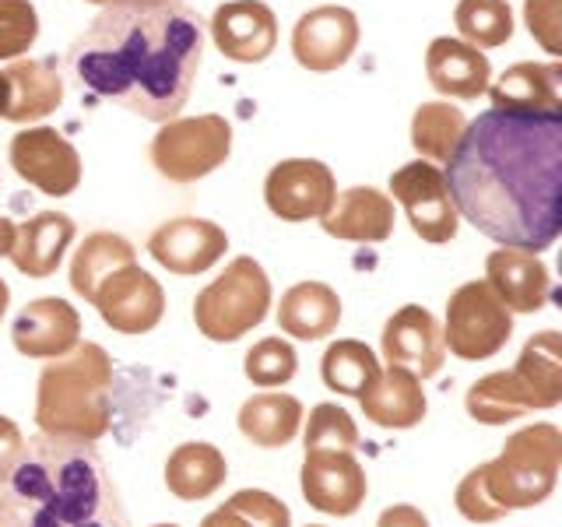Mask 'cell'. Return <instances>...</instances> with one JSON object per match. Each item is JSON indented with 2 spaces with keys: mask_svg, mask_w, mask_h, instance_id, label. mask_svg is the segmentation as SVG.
Returning a JSON list of instances; mask_svg holds the SVG:
<instances>
[{
  "mask_svg": "<svg viewBox=\"0 0 562 527\" xmlns=\"http://www.w3.org/2000/svg\"><path fill=\"white\" fill-rule=\"evenodd\" d=\"M391 201L404 208L415 236L432 246L450 243L457 236V228H461V215L453 208L447 176L436 162H426V158H415V162L394 169Z\"/></svg>",
  "mask_w": 562,
  "mask_h": 527,
  "instance_id": "9",
  "label": "cell"
},
{
  "mask_svg": "<svg viewBox=\"0 0 562 527\" xmlns=\"http://www.w3.org/2000/svg\"><path fill=\"white\" fill-rule=\"evenodd\" d=\"M8 306H11V289H8V281L0 278V321H4V313H8Z\"/></svg>",
  "mask_w": 562,
  "mask_h": 527,
  "instance_id": "44",
  "label": "cell"
},
{
  "mask_svg": "<svg viewBox=\"0 0 562 527\" xmlns=\"http://www.w3.org/2000/svg\"><path fill=\"white\" fill-rule=\"evenodd\" d=\"M299 369V356L292 341L285 338H263L257 341L243 359V373L254 386H263V391H274V386H285Z\"/></svg>",
  "mask_w": 562,
  "mask_h": 527,
  "instance_id": "36",
  "label": "cell"
},
{
  "mask_svg": "<svg viewBox=\"0 0 562 527\" xmlns=\"http://www.w3.org/2000/svg\"><path fill=\"white\" fill-rule=\"evenodd\" d=\"M492 110L503 113H562V67L552 64H514L496 81H488Z\"/></svg>",
  "mask_w": 562,
  "mask_h": 527,
  "instance_id": "22",
  "label": "cell"
},
{
  "mask_svg": "<svg viewBox=\"0 0 562 527\" xmlns=\"http://www.w3.org/2000/svg\"><path fill=\"white\" fill-rule=\"evenodd\" d=\"M453 503H457V514H461L464 520H471V524H496V520H503V517H506L503 509L488 500V492H485V485H482L479 468L468 471L464 479H461V485H457Z\"/></svg>",
  "mask_w": 562,
  "mask_h": 527,
  "instance_id": "40",
  "label": "cell"
},
{
  "mask_svg": "<svg viewBox=\"0 0 562 527\" xmlns=\"http://www.w3.org/2000/svg\"><path fill=\"white\" fill-rule=\"evenodd\" d=\"M271 310V278L254 257H236L193 299V324L207 341H239Z\"/></svg>",
  "mask_w": 562,
  "mask_h": 527,
  "instance_id": "6",
  "label": "cell"
},
{
  "mask_svg": "<svg viewBox=\"0 0 562 527\" xmlns=\"http://www.w3.org/2000/svg\"><path fill=\"white\" fill-rule=\"evenodd\" d=\"M341 324V299L327 281H299L278 303V327L299 341L330 338Z\"/></svg>",
  "mask_w": 562,
  "mask_h": 527,
  "instance_id": "26",
  "label": "cell"
},
{
  "mask_svg": "<svg viewBox=\"0 0 562 527\" xmlns=\"http://www.w3.org/2000/svg\"><path fill=\"white\" fill-rule=\"evenodd\" d=\"M303 444H306V450H356L359 426L351 422V415L341 408V404L324 401V404H316L306 418Z\"/></svg>",
  "mask_w": 562,
  "mask_h": 527,
  "instance_id": "37",
  "label": "cell"
},
{
  "mask_svg": "<svg viewBox=\"0 0 562 527\" xmlns=\"http://www.w3.org/2000/svg\"><path fill=\"white\" fill-rule=\"evenodd\" d=\"M464 127L468 116L453 102H422L412 116V145L426 162H447Z\"/></svg>",
  "mask_w": 562,
  "mask_h": 527,
  "instance_id": "32",
  "label": "cell"
},
{
  "mask_svg": "<svg viewBox=\"0 0 562 527\" xmlns=\"http://www.w3.org/2000/svg\"><path fill=\"white\" fill-rule=\"evenodd\" d=\"M11 169L46 198H67L81 187V155L53 127H25L11 137Z\"/></svg>",
  "mask_w": 562,
  "mask_h": 527,
  "instance_id": "10",
  "label": "cell"
},
{
  "mask_svg": "<svg viewBox=\"0 0 562 527\" xmlns=\"http://www.w3.org/2000/svg\"><path fill=\"white\" fill-rule=\"evenodd\" d=\"M201 527H292V509L263 489H239L211 509Z\"/></svg>",
  "mask_w": 562,
  "mask_h": 527,
  "instance_id": "34",
  "label": "cell"
},
{
  "mask_svg": "<svg viewBox=\"0 0 562 527\" xmlns=\"http://www.w3.org/2000/svg\"><path fill=\"white\" fill-rule=\"evenodd\" d=\"M362 415L376 422L380 429H415L429 415V401L422 391V380L401 366L380 369V377L369 383V391L359 394Z\"/></svg>",
  "mask_w": 562,
  "mask_h": 527,
  "instance_id": "25",
  "label": "cell"
},
{
  "mask_svg": "<svg viewBox=\"0 0 562 527\" xmlns=\"http://www.w3.org/2000/svg\"><path fill=\"white\" fill-rule=\"evenodd\" d=\"M8 78L11 99L4 120L11 123H35L49 113H57L64 105V75L60 64L53 57L43 60H8V67L0 70Z\"/></svg>",
  "mask_w": 562,
  "mask_h": 527,
  "instance_id": "23",
  "label": "cell"
},
{
  "mask_svg": "<svg viewBox=\"0 0 562 527\" xmlns=\"http://www.w3.org/2000/svg\"><path fill=\"white\" fill-rule=\"evenodd\" d=\"M88 4H102V8H110V4H123V0H88Z\"/></svg>",
  "mask_w": 562,
  "mask_h": 527,
  "instance_id": "46",
  "label": "cell"
},
{
  "mask_svg": "<svg viewBox=\"0 0 562 527\" xmlns=\"http://www.w3.org/2000/svg\"><path fill=\"white\" fill-rule=\"evenodd\" d=\"M239 433L260 450H281L303 429V401L292 394H257L243 401Z\"/></svg>",
  "mask_w": 562,
  "mask_h": 527,
  "instance_id": "29",
  "label": "cell"
},
{
  "mask_svg": "<svg viewBox=\"0 0 562 527\" xmlns=\"http://www.w3.org/2000/svg\"><path fill=\"white\" fill-rule=\"evenodd\" d=\"M211 43L236 64H263L278 46V18L263 0H228L211 14Z\"/></svg>",
  "mask_w": 562,
  "mask_h": 527,
  "instance_id": "17",
  "label": "cell"
},
{
  "mask_svg": "<svg viewBox=\"0 0 562 527\" xmlns=\"http://www.w3.org/2000/svg\"><path fill=\"white\" fill-rule=\"evenodd\" d=\"M40 40V14L32 0H0V60H18Z\"/></svg>",
  "mask_w": 562,
  "mask_h": 527,
  "instance_id": "38",
  "label": "cell"
},
{
  "mask_svg": "<svg viewBox=\"0 0 562 527\" xmlns=\"http://www.w3.org/2000/svg\"><path fill=\"white\" fill-rule=\"evenodd\" d=\"M457 215L499 246L541 254L562 233V113L488 110L447 158Z\"/></svg>",
  "mask_w": 562,
  "mask_h": 527,
  "instance_id": "1",
  "label": "cell"
},
{
  "mask_svg": "<svg viewBox=\"0 0 562 527\" xmlns=\"http://www.w3.org/2000/svg\"><path fill=\"white\" fill-rule=\"evenodd\" d=\"M78 225L64 211H40L25 225H18L14 246H11V264L25 278H49L60 268L64 254L75 243Z\"/></svg>",
  "mask_w": 562,
  "mask_h": 527,
  "instance_id": "24",
  "label": "cell"
},
{
  "mask_svg": "<svg viewBox=\"0 0 562 527\" xmlns=\"http://www.w3.org/2000/svg\"><path fill=\"white\" fill-rule=\"evenodd\" d=\"M524 22L531 40L549 53L559 57L562 53V0H524Z\"/></svg>",
  "mask_w": 562,
  "mask_h": 527,
  "instance_id": "39",
  "label": "cell"
},
{
  "mask_svg": "<svg viewBox=\"0 0 562 527\" xmlns=\"http://www.w3.org/2000/svg\"><path fill=\"white\" fill-rule=\"evenodd\" d=\"M14 233H18V225H14L11 218H0V257H8V254H11Z\"/></svg>",
  "mask_w": 562,
  "mask_h": 527,
  "instance_id": "43",
  "label": "cell"
},
{
  "mask_svg": "<svg viewBox=\"0 0 562 527\" xmlns=\"http://www.w3.org/2000/svg\"><path fill=\"white\" fill-rule=\"evenodd\" d=\"M461 40L479 49H499L514 35V11L506 0H461L453 11Z\"/></svg>",
  "mask_w": 562,
  "mask_h": 527,
  "instance_id": "35",
  "label": "cell"
},
{
  "mask_svg": "<svg viewBox=\"0 0 562 527\" xmlns=\"http://www.w3.org/2000/svg\"><path fill=\"white\" fill-rule=\"evenodd\" d=\"M92 306L99 310L102 324L113 327L116 334H148L162 324L166 316V292L155 281L151 271H145L140 264H127V268L113 271L102 281Z\"/></svg>",
  "mask_w": 562,
  "mask_h": 527,
  "instance_id": "11",
  "label": "cell"
},
{
  "mask_svg": "<svg viewBox=\"0 0 562 527\" xmlns=\"http://www.w3.org/2000/svg\"><path fill=\"white\" fill-rule=\"evenodd\" d=\"M0 527H131V517L95 444L40 433L0 474Z\"/></svg>",
  "mask_w": 562,
  "mask_h": 527,
  "instance_id": "3",
  "label": "cell"
},
{
  "mask_svg": "<svg viewBox=\"0 0 562 527\" xmlns=\"http://www.w3.org/2000/svg\"><path fill=\"white\" fill-rule=\"evenodd\" d=\"M299 489H303V500L321 514L351 517L369 496V479L356 450H306Z\"/></svg>",
  "mask_w": 562,
  "mask_h": 527,
  "instance_id": "12",
  "label": "cell"
},
{
  "mask_svg": "<svg viewBox=\"0 0 562 527\" xmlns=\"http://www.w3.org/2000/svg\"><path fill=\"white\" fill-rule=\"evenodd\" d=\"M485 281L509 313H538L552 299V274L544 260L514 246H499L496 254H488Z\"/></svg>",
  "mask_w": 562,
  "mask_h": 527,
  "instance_id": "19",
  "label": "cell"
},
{
  "mask_svg": "<svg viewBox=\"0 0 562 527\" xmlns=\"http://www.w3.org/2000/svg\"><path fill=\"white\" fill-rule=\"evenodd\" d=\"M321 225L345 243H386L394 236V201L376 187H348L334 193Z\"/></svg>",
  "mask_w": 562,
  "mask_h": 527,
  "instance_id": "20",
  "label": "cell"
},
{
  "mask_svg": "<svg viewBox=\"0 0 562 527\" xmlns=\"http://www.w3.org/2000/svg\"><path fill=\"white\" fill-rule=\"evenodd\" d=\"M443 341L464 362H485L499 356L514 334V313L503 306V299L488 289V281H464L447 299L443 316Z\"/></svg>",
  "mask_w": 562,
  "mask_h": 527,
  "instance_id": "8",
  "label": "cell"
},
{
  "mask_svg": "<svg viewBox=\"0 0 562 527\" xmlns=\"http://www.w3.org/2000/svg\"><path fill=\"white\" fill-rule=\"evenodd\" d=\"M148 254L158 268H166L169 274L193 278V274L211 271L228 254V236L215 222L183 215L155 228L148 236Z\"/></svg>",
  "mask_w": 562,
  "mask_h": 527,
  "instance_id": "15",
  "label": "cell"
},
{
  "mask_svg": "<svg viewBox=\"0 0 562 527\" xmlns=\"http://www.w3.org/2000/svg\"><path fill=\"white\" fill-rule=\"evenodd\" d=\"M8 99H11V88H8V78L0 75V116L8 113Z\"/></svg>",
  "mask_w": 562,
  "mask_h": 527,
  "instance_id": "45",
  "label": "cell"
},
{
  "mask_svg": "<svg viewBox=\"0 0 562 527\" xmlns=\"http://www.w3.org/2000/svg\"><path fill=\"white\" fill-rule=\"evenodd\" d=\"M155 527H180V524H155Z\"/></svg>",
  "mask_w": 562,
  "mask_h": 527,
  "instance_id": "47",
  "label": "cell"
},
{
  "mask_svg": "<svg viewBox=\"0 0 562 527\" xmlns=\"http://www.w3.org/2000/svg\"><path fill=\"white\" fill-rule=\"evenodd\" d=\"M338 183L334 172L316 158H285L263 180V201L281 222H310L330 208Z\"/></svg>",
  "mask_w": 562,
  "mask_h": 527,
  "instance_id": "13",
  "label": "cell"
},
{
  "mask_svg": "<svg viewBox=\"0 0 562 527\" xmlns=\"http://www.w3.org/2000/svg\"><path fill=\"white\" fill-rule=\"evenodd\" d=\"M376 527H432V524H429V517L422 514L418 506H412V503H397V506H386V509H383L380 520H376Z\"/></svg>",
  "mask_w": 562,
  "mask_h": 527,
  "instance_id": "42",
  "label": "cell"
},
{
  "mask_svg": "<svg viewBox=\"0 0 562 527\" xmlns=\"http://www.w3.org/2000/svg\"><path fill=\"white\" fill-rule=\"evenodd\" d=\"M134 260H137V250L127 236H120V233L85 236L75 260H70V289H75V295H81L85 303H92L102 281Z\"/></svg>",
  "mask_w": 562,
  "mask_h": 527,
  "instance_id": "30",
  "label": "cell"
},
{
  "mask_svg": "<svg viewBox=\"0 0 562 527\" xmlns=\"http://www.w3.org/2000/svg\"><path fill=\"white\" fill-rule=\"evenodd\" d=\"M11 341L25 359H60L81 341V313L57 295L32 299L14 316Z\"/></svg>",
  "mask_w": 562,
  "mask_h": 527,
  "instance_id": "18",
  "label": "cell"
},
{
  "mask_svg": "<svg viewBox=\"0 0 562 527\" xmlns=\"http://www.w3.org/2000/svg\"><path fill=\"white\" fill-rule=\"evenodd\" d=\"M306 527H324V524H306Z\"/></svg>",
  "mask_w": 562,
  "mask_h": 527,
  "instance_id": "48",
  "label": "cell"
},
{
  "mask_svg": "<svg viewBox=\"0 0 562 527\" xmlns=\"http://www.w3.org/2000/svg\"><path fill=\"white\" fill-rule=\"evenodd\" d=\"M562 471V433L552 422H535L506 439L499 457L479 464L488 500L503 514L541 506L555 492Z\"/></svg>",
  "mask_w": 562,
  "mask_h": 527,
  "instance_id": "5",
  "label": "cell"
},
{
  "mask_svg": "<svg viewBox=\"0 0 562 527\" xmlns=\"http://www.w3.org/2000/svg\"><path fill=\"white\" fill-rule=\"evenodd\" d=\"M22 447H25L22 429H18L8 415H0V474H4V471L18 461V453H22Z\"/></svg>",
  "mask_w": 562,
  "mask_h": 527,
  "instance_id": "41",
  "label": "cell"
},
{
  "mask_svg": "<svg viewBox=\"0 0 562 527\" xmlns=\"http://www.w3.org/2000/svg\"><path fill=\"white\" fill-rule=\"evenodd\" d=\"M464 408L474 422L482 426H506V422H517L524 415H531V404L520 394V386L514 373H488L482 380H474L464 394Z\"/></svg>",
  "mask_w": 562,
  "mask_h": 527,
  "instance_id": "33",
  "label": "cell"
},
{
  "mask_svg": "<svg viewBox=\"0 0 562 527\" xmlns=\"http://www.w3.org/2000/svg\"><path fill=\"white\" fill-rule=\"evenodd\" d=\"M204 32L201 14L183 0H123L102 8L70 43L67 70L85 92L166 123L193 92Z\"/></svg>",
  "mask_w": 562,
  "mask_h": 527,
  "instance_id": "2",
  "label": "cell"
},
{
  "mask_svg": "<svg viewBox=\"0 0 562 527\" xmlns=\"http://www.w3.org/2000/svg\"><path fill=\"white\" fill-rule=\"evenodd\" d=\"M228 461L215 444L190 439L180 444L166 461V489L183 503H201L225 485Z\"/></svg>",
  "mask_w": 562,
  "mask_h": 527,
  "instance_id": "28",
  "label": "cell"
},
{
  "mask_svg": "<svg viewBox=\"0 0 562 527\" xmlns=\"http://www.w3.org/2000/svg\"><path fill=\"white\" fill-rule=\"evenodd\" d=\"M359 49V18L338 4H321L306 11L292 29V57L313 75H330L351 60Z\"/></svg>",
  "mask_w": 562,
  "mask_h": 527,
  "instance_id": "14",
  "label": "cell"
},
{
  "mask_svg": "<svg viewBox=\"0 0 562 527\" xmlns=\"http://www.w3.org/2000/svg\"><path fill=\"white\" fill-rule=\"evenodd\" d=\"M426 75H429V85L436 88L439 96L471 102V99H479V96L488 92L492 67H488L485 49L471 46L464 40L439 35V40L429 43Z\"/></svg>",
  "mask_w": 562,
  "mask_h": 527,
  "instance_id": "21",
  "label": "cell"
},
{
  "mask_svg": "<svg viewBox=\"0 0 562 527\" xmlns=\"http://www.w3.org/2000/svg\"><path fill=\"white\" fill-rule=\"evenodd\" d=\"M113 418V359L95 341H78L60 359L43 366L35 383V426L46 436L99 439Z\"/></svg>",
  "mask_w": 562,
  "mask_h": 527,
  "instance_id": "4",
  "label": "cell"
},
{
  "mask_svg": "<svg viewBox=\"0 0 562 527\" xmlns=\"http://www.w3.org/2000/svg\"><path fill=\"white\" fill-rule=\"evenodd\" d=\"M531 412H549L562 404V334L541 330L524 345L517 366L509 369Z\"/></svg>",
  "mask_w": 562,
  "mask_h": 527,
  "instance_id": "27",
  "label": "cell"
},
{
  "mask_svg": "<svg viewBox=\"0 0 562 527\" xmlns=\"http://www.w3.org/2000/svg\"><path fill=\"white\" fill-rule=\"evenodd\" d=\"M321 373L334 394L359 397L369 391V383L380 377V362H376V351L366 341L341 338V341L327 345L324 359H321Z\"/></svg>",
  "mask_w": 562,
  "mask_h": 527,
  "instance_id": "31",
  "label": "cell"
},
{
  "mask_svg": "<svg viewBox=\"0 0 562 527\" xmlns=\"http://www.w3.org/2000/svg\"><path fill=\"white\" fill-rule=\"evenodd\" d=\"M383 359L386 366H401L418 380H432L447 362L443 327L426 306H401L391 321L383 324Z\"/></svg>",
  "mask_w": 562,
  "mask_h": 527,
  "instance_id": "16",
  "label": "cell"
},
{
  "mask_svg": "<svg viewBox=\"0 0 562 527\" xmlns=\"http://www.w3.org/2000/svg\"><path fill=\"white\" fill-rule=\"evenodd\" d=\"M233 152V127L218 113L172 116L151 137V166L169 183H198Z\"/></svg>",
  "mask_w": 562,
  "mask_h": 527,
  "instance_id": "7",
  "label": "cell"
}]
</instances>
